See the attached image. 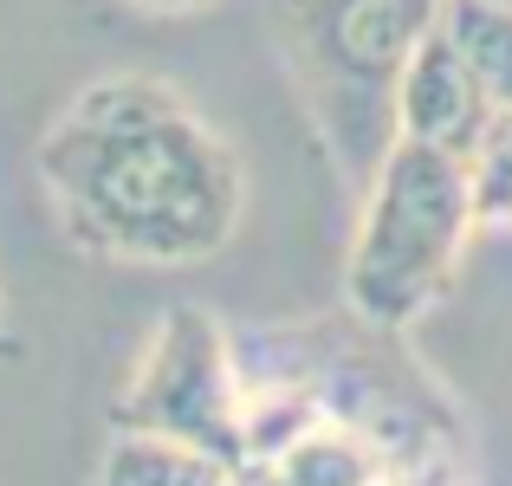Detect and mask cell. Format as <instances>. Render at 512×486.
I'll list each match as a JSON object with an SVG mask.
<instances>
[{
  "label": "cell",
  "mask_w": 512,
  "mask_h": 486,
  "mask_svg": "<svg viewBox=\"0 0 512 486\" xmlns=\"http://www.w3.org/2000/svg\"><path fill=\"white\" fill-rule=\"evenodd\" d=\"M52 221L91 260L195 266L240 227V156L182 91L98 78L39 137Z\"/></svg>",
  "instance_id": "cell-1"
},
{
  "label": "cell",
  "mask_w": 512,
  "mask_h": 486,
  "mask_svg": "<svg viewBox=\"0 0 512 486\" xmlns=\"http://www.w3.org/2000/svg\"><path fill=\"white\" fill-rule=\"evenodd\" d=\"M234 350L247 389H292L312 415H338L363 428L396 474L422 486L448 480L454 454H461V428L441 389L415 370V357L396 350L389 324L344 312L325 324H299V331H260Z\"/></svg>",
  "instance_id": "cell-2"
},
{
  "label": "cell",
  "mask_w": 512,
  "mask_h": 486,
  "mask_svg": "<svg viewBox=\"0 0 512 486\" xmlns=\"http://www.w3.org/2000/svg\"><path fill=\"white\" fill-rule=\"evenodd\" d=\"M480 227L467 156L422 137H396L363 182L357 247L344 266V305L370 324H415L448 292L467 240Z\"/></svg>",
  "instance_id": "cell-3"
},
{
  "label": "cell",
  "mask_w": 512,
  "mask_h": 486,
  "mask_svg": "<svg viewBox=\"0 0 512 486\" xmlns=\"http://www.w3.org/2000/svg\"><path fill=\"white\" fill-rule=\"evenodd\" d=\"M266 7L318 137L331 143L350 182H370V169L396 143V78L415 46L402 0H266Z\"/></svg>",
  "instance_id": "cell-4"
},
{
  "label": "cell",
  "mask_w": 512,
  "mask_h": 486,
  "mask_svg": "<svg viewBox=\"0 0 512 486\" xmlns=\"http://www.w3.org/2000/svg\"><path fill=\"white\" fill-rule=\"evenodd\" d=\"M117 428L169 435L247 467V383L240 350L201 305H169L143 350L137 376L117 396Z\"/></svg>",
  "instance_id": "cell-5"
},
{
  "label": "cell",
  "mask_w": 512,
  "mask_h": 486,
  "mask_svg": "<svg viewBox=\"0 0 512 486\" xmlns=\"http://www.w3.org/2000/svg\"><path fill=\"white\" fill-rule=\"evenodd\" d=\"M487 124H493V98L480 85V72L467 65V52L454 46V33L441 20L422 26L396 78V137H422L454 156H474Z\"/></svg>",
  "instance_id": "cell-6"
},
{
  "label": "cell",
  "mask_w": 512,
  "mask_h": 486,
  "mask_svg": "<svg viewBox=\"0 0 512 486\" xmlns=\"http://www.w3.org/2000/svg\"><path fill=\"white\" fill-rule=\"evenodd\" d=\"M383 474H396L389 454L338 415H305L286 441L247 461L253 486H376Z\"/></svg>",
  "instance_id": "cell-7"
},
{
  "label": "cell",
  "mask_w": 512,
  "mask_h": 486,
  "mask_svg": "<svg viewBox=\"0 0 512 486\" xmlns=\"http://www.w3.org/2000/svg\"><path fill=\"white\" fill-rule=\"evenodd\" d=\"M98 486H253V480L240 461H221L208 448L143 435V428H117L111 448H104Z\"/></svg>",
  "instance_id": "cell-8"
},
{
  "label": "cell",
  "mask_w": 512,
  "mask_h": 486,
  "mask_svg": "<svg viewBox=\"0 0 512 486\" xmlns=\"http://www.w3.org/2000/svg\"><path fill=\"white\" fill-rule=\"evenodd\" d=\"M441 26L480 72L493 111H512V0H448Z\"/></svg>",
  "instance_id": "cell-9"
},
{
  "label": "cell",
  "mask_w": 512,
  "mask_h": 486,
  "mask_svg": "<svg viewBox=\"0 0 512 486\" xmlns=\"http://www.w3.org/2000/svg\"><path fill=\"white\" fill-rule=\"evenodd\" d=\"M467 169H474V201H480V227H506L512 221V111H493V124L480 130L474 156H467Z\"/></svg>",
  "instance_id": "cell-10"
},
{
  "label": "cell",
  "mask_w": 512,
  "mask_h": 486,
  "mask_svg": "<svg viewBox=\"0 0 512 486\" xmlns=\"http://www.w3.org/2000/svg\"><path fill=\"white\" fill-rule=\"evenodd\" d=\"M402 13H409V26L422 33V26H435L441 13H448V0H402Z\"/></svg>",
  "instance_id": "cell-11"
},
{
  "label": "cell",
  "mask_w": 512,
  "mask_h": 486,
  "mask_svg": "<svg viewBox=\"0 0 512 486\" xmlns=\"http://www.w3.org/2000/svg\"><path fill=\"white\" fill-rule=\"evenodd\" d=\"M137 7H150V13H195V7H208V0H137Z\"/></svg>",
  "instance_id": "cell-12"
},
{
  "label": "cell",
  "mask_w": 512,
  "mask_h": 486,
  "mask_svg": "<svg viewBox=\"0 0 512 486\" xmlns=\"http://www.w3.org/2000/svg\"><path fill=\"white\" fill-rule=\"evenodd\" d=\"M0 350H7V312H0Z\"/></svg>",
  "instance_id": "cell-13"
}]
</instances>
